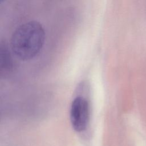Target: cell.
I'll return each mask as SVG.
<instances>
[{
    "label": "cell",
    "mask_w": 146,
    "mask_h": 146,
    "mask_svg": "<svg viewBox=\"0 0 146 146\" xmlns=\"http://www.w3.org/2000/svg\"><path fill=\"white\" fill-rule=\"evenodd\" d=\"M45 40V31L42 24L31 21L18 26L10 40L13 54L22 60H29L35 57L42 50Z\"/></svg>",
    "instance_id": "6da1fadb"
},
{
    "label": "cell",
    "mask_w": 146,
    "mask_h": 146,
    "mask_svg": "<svg viewBox=\"0 0 146 146\" xmlns=\"http://www.w3.org/2000/svg\"><path fill=\"white\" fill-rule=\"evenodd\" d=\"M90 109L87 100L82 96L76 97L70 109V120L74 129L78 132L85 131L90 119Z\"/></svg>",
    "instance_id": "7a4b0ae2"
},
{
    "label": "cell",
    "mask_w": 146,
    "mask_h": 146,
    "mask_svg": "<svg viewBox=\"0 0 146 146\" xmlns=\"http://www.w3.org/2000/svg\"><path fill=\"white\" fill-rule=\"evenodd\" d=\"M0 57L1 69H3L5 70H9L11 67L12 60L8 47L5 43L3 44L1 43V44Z\"/></svg>",
    "instance_id": "3957f363"
},
{
    "label": "cell",
    "mask_w": 146,
    "mask_h": 146,
    "mask_svg": "<svg viewBox=\"0 0 146 146\" xmlns=\"http://www.w3.org/2000/svg\"><path fill=\"white\" fill-rule=\"evenodd\" d=\"M5 1H6V0H0V1H1V3H2L3 2Z\"/></svg>",
    "instance_id": "277c9868"
}]
</instances>
